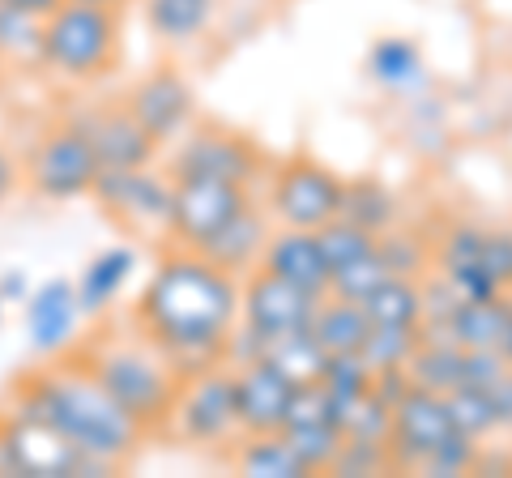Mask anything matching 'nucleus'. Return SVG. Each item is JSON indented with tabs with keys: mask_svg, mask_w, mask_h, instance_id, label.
Wrapping results in <instances>:
<instances>
[{
	"mask_svg": "<svg viewBox=\"0 0 512 478\" xmlns=\"http://www.w3.org/2000/svg\"><path fill=\"white\" fill-rule=\"evenodd\" d=\"M133 325L175 363L180 376L227 363L231 333L239 325V278L205 252L167 244L133 304Z\"/></svg>",
	"mask_w": 512,
	"mask_h": 478,
	"instance_id": "obj_1",
	"label": "nucleus"
},
{
	"mask_svg": "<svg viewBox=\"0 0 512 478\" xmlns=\"http://www.w3.org/2000/svg\"><path fill=\"white\" fill-rule=\"evenodd\" d=\"M5 414L56 427L73 449H82L94 466H103L107 474L124 470L150 436L133 414H124L111 402V393L82 368L77 355L52 359V368L22 376L18 385H13V402Z\"/></svg>",
	"mask_w": 512,
	"mask_h": 478,
	"instance_id": "obj_2",
	"label": "nucleus"
},
{
	"mask_svg": "<svg viewBox=\"0 0 512 478\" xmlns=\"http://www.w3.org/2000/svg\"><path fill=\"white\" fill-rule=\"evenodd\" d=\"M73 355L82 359V368L111 393V402L124 414H133L146 432H163L175 397H180L184 376L175 372V363L137 325L99 329Z\"/></svg>",
	"mask_w": 512,
	"mask_h": 478,
	"instance_id": "obj_3",
	"label": "nucleus"
},
{
	"mask_svg": "<svg viewBox=\"0 0 512 478\" xmlns=\"http://www.w3.org/2000/svg\"><path fill=\"white\" fill-rule=\"evenodd\" d=\"M120 47H124L120 9L64 0L43 22V73L73 86H90L116 69Z\"/></svg>",
	"mask_w": 512,
	"mask_h": 478,
	"instance_id": "obj_4",
	"label": "nucleus"
},
{
	"mask_svg": "<svg viewBox=\"0 0 512 478\" xmlns=\"http://www.w3.org/2000/svg\"><path fill=\"white\" fill-rule=\"evenodd\" d=\"M163 432H171L180 444L201 449V453H231L235 449L244 427H239V410H235L231 363H214V368L184 376L180 397H175Z\"/></svg>",
	"mask_w": 512,
	"mask_h": 478,
	"instance_id": "obj_5",
	"label": "nucleus"
},
{
	"mask_svg": "<svg viewBox=\"0 0 512 478\" xmlns=\"http://www.w3.org/2000/svg\"><path fill=\"white\" fill-rule=\"evenodd\" d=\"M99 154H94L90 133L69 120H56L39 133V141L22 158V180L43 201H82L94 193L99 180Z\"/></svg>",
	"mask_w": 512,
	"mask_h": 478,
	"instance_id": "obj_6",
	"label": "nucleus"
},
{
	"mask_svg": "<svg viewBox=\"0 0 512 478\" xmlns=\"http://www.w3.org/2000/svg\"><path fill=\"white\" fill-rule=\"evenodd\" d=\"M346 180L333 167L316 163V158H286V163L269 167L265 184V210L282 227L320 231L325 222L342 214Z\"/></svg>",
	"mask_w": 512,
	"mask_h": 478,
	"instance_id": "obj_7",
	"label": "nucleus"
},
{
	"mask_svg": "<svg viewBox=\"0 0 512 478\" xmlns=\"http://www.w3.org/2000/svg\"><path fill=\"white\" fill-rule=\"evenodd\" d=\"M171 180H227L256 188L269 175V158L252 137L235 129H214V124H197L171 146L167 158Z\"/></svg>",
	"mask_w": 512,
	"mask_h": 478,
	"instance_id": "obj_8",
	"label": "nucleus"
},
{
	"mask_svg": "<svg viewBox=\"0 0 512 478\" xmlns=\"http://www.w3.org/2000/svg\"><path fill=\"white\" fill-rule=\"evenodd\" d=\"M171 193L175 180L167 167H133V171H99L90 201L133 235H163L171 222Z\"/></svg>",
	"mask_w": 512,
	"mask_h": 478,
	"instance_id": "obj_9",
	"label": "nucleus"
},
{
	"mask_svg": "<svg viewBox=\"0 0 512 478\" xmlns=\"http://www.w3.org/2000/svg\"><path fill=\"white\" fill-rule=\"evenodd\" d=\"M320 304H325V295L299 291V286L265 274V269H252V274L239 282V325L261 342V355L269 342L312 333Z\"/></svg>",
	"mask_w": 512,
	"mask_h": 478,
	"instance_id": "obj_10",
	"label": "nucleus"
},
{
	"mask_svg": "<svg viewBox=\"0 0 512 478\" xmlns=\"http://www.w3.org/2000/svg\"><path fill=\"white\" fill-rule=\"evenodd\" d=\"M252 201H256V188H244V184H227V180H175L167 244L201 252L214 235L227 231Z\"/></svg>",
	"mask_w": 512,
	"mask_h": 478,
	"instance_id": "obj_11",
	"label": "nucleus"
},
{
	"mask_svg": "<svg viewBox=\"0 0 512 478\" xmlns=\"http://www.w3.org/2000/svg\"><path fill=\"white\" fill-rule=\"evenodd\" d=\"M453 432H457V423H453V410H448V397L414 385L393 406V436H389L393 474H423L431 453Z\"/></svg>",
	"mask_w": 512,
	"mask_h": 478,
	"instance_id": "obj_12",
	"label": "nucleus"
},
{
	"mask_svg": "<svg viewBox=\"0 0 512 478\" xmlns=\"http://www.w3.org/2000/svg\"><path fill=\"white\" fill-rule=\"evenodd\" d=\"M124 107L137 116V124L146 129L158 146H175L184 133H192L201 124L197 111V90L184 73L175 69H154L146 77H137L124 94Z\"/></svg>",
	"mask_w": 512,
	"mask_h": 478,
	"instance_id": "obj_13",
	"label": "nucleus"
},
{
	"mask_svg": "<svg viewBox=\"0 0 512 478\" xmlns=\"http://www.w3.org/2000/svg\"><path fill=\"white\" fill-rule=\"evenodd\" d=\"M282 440L291 444V453L303 461L308 474H329L333 470V457H338L346 436H342L338 406H333V397L325 393L320 380L295 389L291 414H286V423H282Z\"/></svg>",
	"mask_w": 512,
	"mask_h": 478,
	"instance_id": "obj_14",
	"label": "nucleus"
},
{
	"mask_svg": "<svg viewBox=\"0 0 512 478\" xmlns=\"http://www.w3.org/2000/svg\"><path fill=\"white\" fill-rule=\"evenodd\" d=\"M235 376V410H239V427L244 436H265V432H282L286 414L295 402V380L278 372L269 359H244L231 363Z\"/></svg>",
	"mask_w": 512,
	"mask_h": 478,
	"instance_id": "obj_15",
	"label": "nucleus"
},
{
	"mask_svg": "<svg viewBox=\"0 0 512 478\" xmlns=\"http://www.w3.org/2000/svg\"><path fill=\"white\" fill-rule=\"evenodd\" d=\"M94 141L103 171H133V167H154L163 158V146L141 129L137 116L124 103H107V107H86L73 116Z\"/></svg>",
	"mask_w": 512,
	"mask_h": 478,
	"instance_id": "obj_16",
	"label": "nucleus"
},
{
	"mask_svg": "<svg viewBox=\"0 0 512 478\" xmlns=\"http://www.w3.org/2000/svg\"><path fill=\"white\" fill-rule=\"evenodd\" d=\"M77 325H82V304L69 278H52L26 295V338L30 350L43 359H64L77 350Z\"/></svg>",
	"mask_w": 512,
	"mask_h": 478,
	"instance_id": "obj_17",
	"label": "nucleus"
},
{
	"mask_svg": "<svg viewBox=\"0 0 512 478\" xmlns=\"http://www.w3.org/2000/svg\"><path fill=\"white\" fill-rule=\"evenodd\" d=\"M261 269L265 274H274V278H282V282L299 286V291L329 295V257H325V248H320L316 231L282 227V222H274L269 244L261 252Z\"/></svg>",
	"mask_w": 512,
	"mask_h": 478,
	"instance_id": "obj_18",
	"label": "nucleus"
},
{
	"mask_svg": "<svg viewBox=\"0 0 512 478\" xmlns=\"http://www.w3.org/2000/svg\"><path fill=\"white\" fill-rule=\"evenodd\" d=\"M137 269H141V252L133 244H107L103 252H94L82 265V274L73 278L77 304H82L86 321H99V316H107L120 304L124 291L137 278Z\"/></svg>",
	"mask_w": 512,
	"mask_h": 478,
	"instance_id": "obj_19",
	"label": "nucleus"
},
{
	"mask_svg": "<svg viewBox=\"0 0 512 478\" xmlns=\"http://www.w3.org/2000/svg\"><path fill=\"white\" fill-rule=\"evenodd\" d=\"M363 69L384 94H397V99H419L431 82L423 47L406 35H380L372 47H367Z\"/></svg>",
	"mask_w": 512,
	"mask_h": 478,
	"instance_id": "obj_20",
	"label": "nucleus"
},
{
	"mask_svg": "<svg viewBox=\"0 0 512 478\" xmlns=\"http://www.w3.org/2000/svg\"><path fill=\"white\" fill-rule=\"evenodd\" d=\"M269 231H274V218H269L265 201H252L248 210L239 214L222 235H214L201 252H205V257H210L214 265H222L227 274H235L239 282H244L252 269H261V252H265V244H269Z\"/></svg>",
	"mask_w": 512,
	"mask_h": 478,
	"instance_id": "obj_21",
	"label": "nucleus"
},
{
	"mask_svg": "<svg viewBox=\"0 0 512 478\" xmlns=\"http://www.w3.org/2000/svg\"><path fill=\"white\" fill-rule=\"evenodd\" d=\"M222 0H141V18L158 43L188 47L201 35H210Z\"/></svg>",
	"mask_w": 512,
	"mask_h": 478,
	"instance_id": "obj_22",
	"label": "nucleus"
},
{
	"mask_svg": "<svg viewBox=\"0 0 512 478\" xmlns=\"http://www.w3.org/2000/svg\"><path fill=\"white\" fill-rule=\"evenodd\" d=\"M508 308H512V291L508 295H491V299H461L457 312L448 316V325L440 329V338H453L461 350L500 346Z\"/></svg>",
	"mask_w": 512,
	"mask_h": 478,
	"instance_id": "obj_23",
	"label": "nucleus"
},
{
	"mask_svg": "<svg viewBox=\"0 0 512 478\" xmlns=\"http://www.w3.org/2000/svg\"><path fill=\"white\" fill-rule=\"evenodd\" d=\"M367 333H372V316L363 312V304L325 295V304H320V312H316V325H312V338L325 346V355H350V350H363Z\"/></svg>",
	"mask_w": 512,
	"mask_h": 478,
	"instance_id": "obj_24",
	"label": "nucleus"
},
{
	"mask_svg": "<svg viewBox=\"0 0 512 478\" xmlns=\"http://www.w3.org/2000/svg\"><path fill=\"white\" fill-rule=\"evenodd\" d=\"M227 457H231V466L248 478H308L303 461L291 453V444L282 440V432L239 436Z\"/></svg>",
	"mask_w": 512,
	"mask_h": 478,
	"instance_id": "obj_25",
	"label": "nucleus"
},
{
	"mask_svg": "<svg viewBox=\"0 0 512 478\" xmlns=\"http://www.w3.org/2000/svg\"><path fill=\"white\" fill-rule=\"evenodd\" d=\"M461 363H466V350H461L453 338L423 333V342H419V350H414V359L406 363V372L419 389L448 397L453 389H461Z\"/></svg>",
	"mask_w": 512,
	"mask_h": 478,
	"instance_id": "obj_26",
	"label": "nucleus"
},
{
	"mask_svg": "<svg viewBox=\"0 0 512 478\" xmlns=\"http://www.w3.org/2000/svg\"><path fill=\"white\" fill-rule=\"evenodd\" d=\"M342 218L359 222V227L372 231V235H384L389 227L402 222V197H397L389 184L372 180V175H363V180H346Z\"/></svg>",
	"mask_w": 512,
	"mask_h": 478,
	"instance_id": "obj_27",
	"label": "nucleus"
},
{
	"mask_svg": "<svg viewBox=\"0 0 512 478\" xmlns=\"http://www.w3.org/2000/svg\"><path fill=\"white\" fill-rule=\"evenodd\" d=\"M363 312L372 325H419L423 329V278H384L372 295L363 299Z\"/></svg>",
	"mask_w": 512,
	"mask_h": 478,
	"instance_id": "obj_28",
	"label": "nucleus"
},
{
	"mask_svg": "<svg viewBox=\"0 0 512 478\" xmlns=\"http://www.w3.org/2000/svg\"><path fill=\"white\" fill-rule=\"evenodd\" d=\"M0 60L9 69H43V18L0 5Z\"/></svg>",
	"mask_w": 512,
	"mask_h": 478,
	"instance_id": "obj_29",
	"label": "nucleus"
},
{
	"mask_svg": "<svg viewBox=\"0 0 512 478\" xmlns=\"http://www.w3.org/2000/svg\"><path fill=\"white\" fill-rule=\"evenodd\" d=\"M419 342H423L419 325H372L359 355L367 359L372 372H389V368H406L414 359V350H419Z\"/></svg>",
	"mask_w": 512,
	"mask_h": 478,
	"instance_id": "obj_30",
	"label": "nucleus"
},
{
	"mask_svg": "<svg viewBox=\"0 0 512 478\" xmlns=\"http://www.w3.org/2000/svg\"><path fill=\"white\" fill-rule=\"evenodd\" d=\"M380 252L384 261H389L393 274L402 278H427L431 274V235H423L419 227H406V222H397L380 235Z\"/></svg>",
	"mask_w": 512,
	"mask_h": 478,
	"instance_id": "obj_31",
	"label": "nucleus"
},
{
	"mask_svg": "<svg viewBox=\"0 0 512 478\" xmlns=\"http://www.w3.org/2000/svg\"><path fill=\"white\" fill-rule=\"evenodd\" d=\"M278 372H286L295 385H312L325 372V346H320L312 333H295V338H282V342H269L265 355Z\"/></svg>",
	"mask_w": 512,
	"mask_h": 478,
	"instance_id": "obj_32",
	"label": "nucleus"
},
{
	"mask_svg": "<svg viewBox=\"0 0 512 478\" xmlns=\"http://www.w3.org/2000/svg\"><path fill=\"white\" fill-rule=\"evenodd\" d=\"M320 385H325V393L333 397V406L342 410L350 402H359L363 393H372V368H367V359L359 355V350H350V355H325Z\"/></svg>",
	"mask_w": 512,
	"mask_h": 478,
	"instance_id": "obj_33",
	"label": "nucleus"
},
{
	"mask_svg": "<svg viewBox=\"0 0 512 478\" xmlns=\"http://www.w3.org/2000/svg\"><path fill=\"white\" fill-rule=\"evenodd\" d=\"M384 278H393V269H389V261H384V252H380V244H376L372 252H363L359 261H350V265H342V269H333L329 295L355 299V304H363V299L372 295Z\"/></svg>",
	"mask_w": 512,
	"mask_h": 478,
	"instance_id": "obj_34",
	"label": "nucleus"
},
{
	"mask_svg": "<svg viewBox=\"0 0 512 478\" xmlns=\"http://www.w3.org/2000/svg\"><path fill=\"white\" fill-rule=\"evenodd\" d=\"M338 414H342V436L346 440L389 444V436H393V406H384L376 393H363L359 402L342 406Z\"/></svg>",
	"mask_w": 512,
	"mask_h": 478,
	"instance_id": "obj_35",
	"label": "nucleus"
},
{
	"mask_svg": "<svg viewBox=\"0 0 512 478\" xmlns=\"http://www.w3.org/2000/svg\"><path fill=\"white\" fill-rule=\"evenodd\" d=\"M316 235H320V248H325V257H329V278H333V269L359 261L363 252H372V248L380 244V235L363 231L359 222H350V218H342V214L333 218V222H325V227H320Z\"/></svg>",
	"mask_w": 512,
	"mask_h": 478,
	"instance_id": "obj_36",
	"label": "nucleus"
},
{
	"mask_svg": "<svg viewBox=\"0 0 512 478\" xmlns=\"http://www.w3.org/2000/svg\"><path fill=\"white\" fill-rule=\"evenodd\" d=\"M448 410H453V423L466 436L483 440V444L491 436H500V427H495V406H491V393L487 389H470V385L453 389V393H448Z\"/></svg>",
	"mask_w": 512,
	"mask_h": 478,
	"instance_id": "obj_37",
	"label": "nucleus"
},
{
	"mask_svg": "<svg viewBox=\"0 0 512 478\" xmlns=\"http://www.w3.org/2000/svg\"><path fill=\"white\" fill-rule=\"evenodd\" d=\"M483 449H487L483 440H474V436H466V432L457 427V432L448 436L436 453H431V461L423 466V474H431V478H461V474H478V461H483Z\"/></svg>",
	"mask_w": 512,
	"mask_h": 478,
	"instance_id": "obj_38",
	"label": "nucleus"
},
{
	"mask_svg": "<svg viewBox=\"0 0 512 478\" xmlns=\"http://www.w3.org/2000/svg\"><path fill=\"white\" fill-rule=\"evenodd\" d=\"M333 478H372V474H393L389 444H367V440H342L338 457H333Z\"/></svg>",
	"mask_w": 512,
	"mask_h": 478,
	"instance_id": "obj_39",
	"label": "nucleus"
},
{
	"mask_svg": "<svg viewBox=\"0 0 512 478\" xmlns=\"http://www.w3.org/2000/svg\"><path fill=\"white\" fill-rule=\"evenodd\" d=\"M483 269L491 274V282L500 291H512V227L500 222V227H487L483 235Z\"/></svg>",
	"mask_w": 512,
	"mask_h": 478,
	"instance_id": "obj_40",
	"label": "nucleus"
},
{
	"mask_svg": "<svg viewBox=\"0 0 512 478\" xmlns=\"http://www.w3.org/2000/svg\"><path fill=\"white\" fill-rule=\"evenodd\" d=\"M508 376V359L500 346L487 350H466V363H461V385L470 389H495Z\"/></svg>",
	"mask_w": 512,
	"mask_h": 478,
	"instance_id": "obj_41",
	"label": "nucleus"
},
{
	"mask_svg": "<svg viewBox=\"0 0 512 478\" xmlns=\"http://www.w3.org/2000/svg\"><path fill=\"white\" fill-rule=\"evenodd\" d=\"M487 393H491V406H495V427H500V436H512V372Z\"/></svg>",
	"mask_w": 512,
	"mask_h": 478,
	"instance_id": "obj_42",
	"label": "nucleus"
},
{
	"mask_svg": "<svg viewBox=\"0 0 512 478\" xmlns=\"http://www.w3.org/2000/svg\"><path fill=\"white\" fill-rule=\"evenodd\" d=\"M18 184H22V163L13 158V150L0 146V205L18 193Z\"/></svg>",
	"mask_w": 512,
	"mask_h": 478,
	"instance_id": "obj_43",
	"label": "nucleus"
},
{
	"mask_svg": "<svg viewBox=\"0 0 512 478\" xmlns=\"http://www.w3.org/2000/svg\"><path fill=\"white\" fill-rule=\"evenodd\" d=\"M26 295H30V282L22 269H5V274H0V299H5V304H26Z\"/></svg>",
	"mask_w": 512,
	"mask_h": 478,
	"instance_id": "obj_44",
	"label": "nucleus"
},
{
	"mask_svg": "<svg viewBox=\"0 0 512 478\" xmlns=\"http://www.w3.org/2000/svg\"><path fill=\"white\" fill-rule=\"evenodd\" d=\"M0 5H9V9H22V13H30V18H52V13L64 5V0H0Z\"/></svg>",
	"mask_w": 512,
	"mask_h": 478,
	"instance_id": "obj_45",
	"label": "nucleus"
},
{
	"mask_svg": "<svg viewBox=\"0 0 512 478\" xmlns=\"http://www.w3.org/2000/svg\"><path fill=\"white\" fill-rule=\"evenodd\" d=\"M500 350H504V359L512 363V308H508V321H504V338H500Z\"/></svg>",
	"mask_w": 512,
	"mask_h": 478,
	"instance_id": "obj_46",
	"label": "nucleus"
},
{
	"mask_svg": "<svg viewBox=\"0 0 512 478\" xmlns=\"http://www.w3.org/2000/svg\"><path fill=\"white\" fill-rule=\"evenodd\" d=\"M73 5H107V9H124V0H73Z\"/></svg>",
	"mask_w": 512,
	"mask_h": 478,
	"instance_id": "obj_47",
	"label": "nucleus"
},
{
	"mask_svg": "<svg viewBox=\"0 0 512 478\" xmlns=\"http://www.w3.org/2000/svg\"><path fill=\"white\" fill-rule=\"evenodd\" d=\"M5 73H9V65H5V60H0V82H5Z\"/></svg>",
	"mask_w": 512,
	"mask_h": 478,
	"instance_id": "obj_48",
	"label": "nucleus"
},
{
	"mask_svg": "<svg viewBox=\"0 0 512 478\" xmlns=\"http://www.w3.org/2000/svg\"><path fill=\"white\" fill-rule=\"evenodd\" d=\"M0 316H5V299H0Z\"/></svg>",
	"mask_w": 512,
	"mask_h": 478,
	"instance_id": "obj_49",
	"label": "nucleus"
},
{
	"mask_svg": "<svg viewBox=\"0 0 512 478\" xmlns=\"http://www.w3.org/2000/svg\"><path fill=\"white\" fill-rule=\"evenodd\" d=\"M508 372H512V363H508Z\"/></svg>",
	"mask_w": 512,
	"mask_h": 478,
	"instance_id": "obj_50",
	"label": "nucleus"
}]
</instances>
